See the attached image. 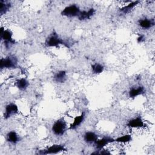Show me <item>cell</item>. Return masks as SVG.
<instances>
[{"instance_id":"1","label":"cell","mask_w":155,"mask_h":155,"mask_svg":"<svg viewBox=\"0 0 155 155\" xmlns=\"http://www.w3.org/2000/svg\"><path fill=\"white\" fill-rule=\"evenodd\" d=\"M0 38L4 42L5 47L10 48L13 44H16L15 39L12 38V33L9 30H5L2 27L0 28Z\"/></svg>"},{"instance_id":"2","label":"cell","mask_w":155,"mask_h":155,"mask_svg":"<svg viewBox=\"0 0 155 155\" xmlns=\"http://www.w3.org/2000/svg\"><path fill=\"white\" fill-rule=\"evenodd\" d=\"M67 128V126L66 122L63 118H61L53 124L51 130L54 134L58 136H61L65 134Z\"/></svg>"},{"instance_id":"3","label":"cell","mask_w":155,"mask_h":155,"mask_svg":"<svg viewBox=\"0 0 155 155\" xmlns=\"http://www.w3.org/2000/svg\"><path fill=\"white\" fill-rule=\"evenodd\" d=\"M45 45L48 47H57L59 45H64L68 47V45L59 36L55 33L51 35L45 41Z\"/></svg>"},{"instance_id":"4","label":"cell","mask_w":155,"mask_h":155,"mask_svg":"<svg viewBox=\"0 0 155 155\" xmlns=\"http://www.w3.org/2000/svg\"><path fill=\"white\" fill-rule=\"evenodd\" d=\"M18 64V59L14 56H8L1 58L0 61V67L3 68H15Z\"/></svg>"},{"instance_id":"5","label":"cell","mask_w":155,"mask_h":155,"mask_svg":"<svg viewBox=\"0 0 155 155\" xmlns=\"http://www.w3.org/2000/svg\"><path fill=\"white\" fill-rule=\"evenodd\" d=\"M81 10L78 5L76 4H71L65 7L61 12V15L64 16L72 18L78 16Z\"/></svg>"},{"instance_id":"6","label":"cell","mask_w":155,"mask_h":155,"mask_svg":"<svg viewBox=\"0 0 155 155\" xmlns=\"http://www.w3.org/2000/svg\"><path fill=\"white\" fill-rule=\"evenodd\" d=\"M67 151L66 148L63 145H58V144H54L53 145L49 147H47V148L40 150L38 152V154H57L58 153Z\"/></svg>"},{"instance_id":"7","label":"cell","mask_w":155,"mask_h":155,"mask_svg":"<svg viewBox=\"0 0 155 155\" xmlns=\"http://www.w3.org/2000/svg\"><path fill=\"white\" fill-rule=\"evenodd\" d=\"M114 142V139L108 137V136H105L102 137L100 139H97L94 142V145L96 147V150L98 151H101V150H102L107 144L112 143Z\"/></svg>"},{"instance_id":"8","label":"cell","mask_w":155,"mask_h":155,"mask_svg":"<svg viewBox=\"0 0 155 155\" xmlns=\"http://www.w3.org/2000/svg\"><path fill=\"white\" fill-rule=\"evenodd\" d=\"M18 112V107L17 105L13 103L8 104L5 107V112L4 114V117L5 119H7L13 116L14 114H16Z\"/></svg>"},{"instance_id":"9","label":"cell","mask_w":155,"mask_h":155,"mask_svg":"<svg viewBox=\"0 0 155 155\" xmlns=\"http://www.w3.org/2000/svg\"><path fill=\"white\" fill-rule=\"evenodd\" d=\"M127 126L130 128H142L145 126V124L141 117L138 116L130 120L127 123Z\"/></svg>"},{"instance_id":"10","label":"cell","mask_w":155,"mask_h":155,"mask_svg":"<svg viewBox=\"0 0 155 155\" xmlns=\"http://www.w3.org/2000/svg\"><path fill=\"white\" fill-rule=\"evenodd\" d=\"M85 119V113L82 112L79 116H76L74 119V120L72 124L70 125V130H75L79 127L84 122Z\"/></svg>"},{"instance_id":"11","label":"cell","mask_w":155,"mask_h":155,"mask_svg":"<svg viewBox=\"0 0 155 155\" xmlns=\"http://www.w3.org/2000/svg\"><path fill=\"white\" fill-rule=\"evenodd\" d=\"M94 13L95 10L93 8H91L88 11H81L78 18L80 21H85L90 19L94 15Z\"/></svg>"},{"instance_id":"12","label":"cell","mask_w":155,"mask_h":155,"mask_svg":"<svg viewBox=\"0 0 155 155\" xmlns=\"http://www.w3.org/2000/svg\"><path fill=\"white\" fill-rule=\"evenodd\" d=\"M138 24L143 29H149L154 25V20L148 18L140 19L138 21Z\"/></svg>"},{"instance_id":"13","label":"cell","mask_w":155,"mask_h":155,"mask_svg":"<svg viewBox=\"0 0 155 155\" xmlns=\"http://www.w3.org/2000/svg\"><path fill=\"white\" fill-rule=\"evenodd\" d=\"M54 81L59 84H62L65 82L67 80V73L64 70H61L57 72L54 76Z\"/></svg>"},{"instance_id":"14","label":"cell","mask_w":155,"mask_h":155,"mask_svg":"<svg viewBox=\"0 0 155 155\" xmlns=\"http://www.w3.org/2000/svg\"><path fill=\"white\" fill-rule=\"evenodd\" d=\"M145 93V88L143 87H138L137 88H132L128 92L129 97L131 98H134L139 95H141Z\"/></svg>"},{"instance_id":"15","label":"cell","mask_w":155,"mask_h":155,"mask_svg":"<svg viewBox=\"0 0 155 155\" xmlns=\"http://www.w3.org/2000/svg\"><path fill=\"white\" fill-rule=\"evenodd\" d=\"M84 139L85 142L88 143H94L97 139V135L92 131H87L84 136Z\"/></svg>"},{"instance_id":"16","label":"cell","mask_w":155,"mask_h":155,"mask_svg":"<svg viewBox=\"0 0 155 155\" xmlns=\"http://www.w3.org/2000/svg\"><path fill=\"white\" fill-rule=\"evenodd\" d=\"M7 140L12 144H16L19 141V137L15 131H11L7 134Z\"/></svg>"},{"instance_id":"17","label":"cell","mask_w":155,"mask_h":155,"mask_svg":"<svg viewBox=\"0 0 155 155\" xmlns=\"http://www.w3.org/2000/svg\"><path fill=\"white\" fill-rule=\"evenodd\" d=\"M11 7V2L9 1H5L3 0L0 1V14L3 15L5 14Z\"/></svg>"},{"instance_id":"18","label":"cell","mask_w":155,"mask_h":155,"mask_svg":"<svg viewBox=\"0 0 155 155\" xmlns=\"http://www.w3.org/2000/svg\"><path fill=\"white\" fill-rule=\"evenodd\" d=\"M139 3V1H131L127 5H125L122 8L120 9V11L125 14H127L129 13L133 8H134Z\"/></svg>"},{"instance_id":"19","label":"cell","mask_w":155,"mask_h":155,"mask_svg":"<svg viewBox=\"0 0 155 155\" xmlns=\"http://www.w3.org/2000/svg\"><path fill=\"white\" fill-rule=\"evenodd\" d=\"M29 85L28 81L25 78H21L16 81V86L20 90H25Z\"/></svg>"},{"instance_id":"20","label":"cell","mask_w":155,"mask_h":155,"mask_svg":"<svg viewBox=\"0 0 155 155\" xmlns=\"http://www.w3.org/2000/svg\"><path fill=\"white\" fill-rule=\"evenodd\" d=\"M104 70V67L99 63H96L94 64L91 65V70L93 73L94 74H100L103 72Z\"/></svg>"},{"instance_id":"21","label":"cell","mask_w":155,"mask_h":155,"mask_svg":"<svg viewBox=\"0 0 155 155\" xmlns=\"http://www.w3.org/2000/svg\"><path fill=\"white\" fill-rule=\"evenodd\" d=\"M132 137L130 134H124L123 136H121L116 139H114V141L116 142H119V143H125L127 142H129L131 140Z\"/></svg>"},{"instance_id":"22","label":"cell","mask_w":155,"mask_h":155,"mask_svg":"<svg viewBox=\"0 0 155 155\" xmlns=\"http://www.w3.org/2000/svg\"><path fill=\"white\" fill-rule=\"evenodd\" d=\"M137 42H142L143 41H144V40H145V38H144V36L143 35H140L138 38H137Z\"/></svg>"}]
</instances>
